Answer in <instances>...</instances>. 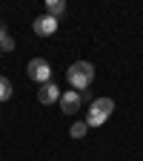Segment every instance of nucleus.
I'll return each instance as SVG.
<instances>
[{
  "label": "nucleus",
  "mask_w": 143,
  "mask_h": 161,
  "mask_svg": "<svg viewBox=\"0 0 143 161\" xmlns=\"http://www.w3.org/2000/svg\"><path fill=\"white\" fill-rule=\"evenodd\" d=\"M94 66L89 64V60H74V64L66 69V80L72 84V89H80V92H86L92 86V80H94Z\"/></svg>",
  "instance_id": "nucleus-1"
},
{
  "label": "nucleus",
  "mask_w": 143,
  "mask_h": 161,
  "mask_svg": "<svg viewBox=\"0 0 143 161\" xmlns=\"http://www.w3.org/2000/svg\"><path fill=\"white\" fill-rule=\"evenodd\" d=\"M112 112H115L112 98H94L92 107H89V115H86V127H103Z\"/></svg>",
  "instance_id": "nucleus-2"
},
{
  "label": "nucleus",
  "mask_w": 143,
  "mask_h": 161,
  "mask_svg": "<svg viewBox=\"0 0 143 161\" xmlns=\"http://www.w3.org/2000/svg\"><path fill=\"white\" fill-rule=\"evenodd\" d=\"M26 75H29V80L49 84V80H52V66H49L46 58H32L29 64H26Z\"/></svg>",
  "instance_id": "nucleus-3"
},
{
  "label": "nucleus",
  "mask_w": 143,
  "mask_h": 161,
  "mask_svg": "<svg viewBox=\"0 0 143 161\" xmlns=\"http://www.w3.org/2000/svg\"><path fill=\"white\" fill-rule=\"evenodd\" d=\"M32 29H34V35H40V37H52V35L57 32V17H52V14H40V17H34Z\"/></svg>",
  "instance_id": "nucleus-4"
},
{
  "label": "nucleus",
  "mask_w": 143,
  "mask_h": 161,
  "mask_svg": "<svg viewBox=\"0 0 143 161\" xmlns=\"http://www.w3.org/2000/svg\"><path fill=\"white\" fill-rule=\"evenodd\" d=\"M57 104H60V109H63V115H74L77 109H80V104H83V101H80V92H63V95H60V101H57Z\"/></svg>",
  "instance_id": "nucleus-5"
},
{
  "label": "nucleus",
  "mask_w": 143,
  "mask_h": 161,
  "mask_svg": "<svg viewBox=\"0 0 143 161\" xmlns=\"http://www.w3.org/2000/svg\"><path fill=\"white\" fill-rule=\"evenodd\" d=\"M60 95H63V92H60L57 86H54V80H49V84H40V89H37V101H40V104H54V101H60Z\"/></svg>",
  "instance_id": "nucleus-6"
},
{
  "label": "nucleus",
  "mask_w": 143,
  "mask_h": 161,
  "mask_svg": "<svg viewBox=\"0 0 143 161\" xmlns=\"http://www.w3.org/2000/svg\"><path fill=\"white\" fill-rule=\"evenodd\" d=\"M63 12H66V0H46V14L60 17Z\"/></svg>",
  "instance_id": "nucleus-7"
},
{
  "label": "nucleus",
  "mask_w": 143,
  "mask_h": 161,
  "mask_svg": "<svg viewBox=\"0 0 143 161\" xmlns=\"http://www.w3.org/2000/svg\"><path fill=\"white\" fill-rule=\"evenodd\" d=\"M86 132H89V127H86V121H74V124L69 127V135L77 141V138H86Z\"/></svg>",
  "instance_id": "nucleus-8"
},
{
  "label": "nucleus",
  "mask_w": 143,
  "mask_h": 161,
  "mask_svg": "<svg viewBox=\"0 0 143 161\" xmlns=\"http://www.w3.org/2000/svg\"><path fill=\"white\" fill-rule=\"evenodd\" d=\"M9 98H12V80L0 75V101H9Z\"/></svg>",
  "instance_id": "nucleus-9"
},
{
  "label": "nucleus",
  "mask_w": 143,
  "mask_h": 161,
  "mask_svg": "<svg viewBox=\"0 0 143 161\" xmlns=\"http://www.w3.org/2000/svg\"><path fill=\"white\" fill-rule=\"evenodd\" d=\"M12 49H14V37L9 35V37L3 40V43H0V52H12Z\"/></svg>",
  "instance_id": "nucleus-10"
},
{
  "label": "nucleus",
  "mask_w": 143,
  "mask_h": 161,
  "mask_svg": "<svg viewBox=\"0 0 143 161\" xmlns=\"http://www.w3.org/2000/svg\"><path fill=\"white\" fill-rule=\"evenodd\" d=\"M6 37H9V32H6V23H3V20H0V43H3Z\"/></svg>",
  "instance_id": "nucleus-11"
}]
</instances>
